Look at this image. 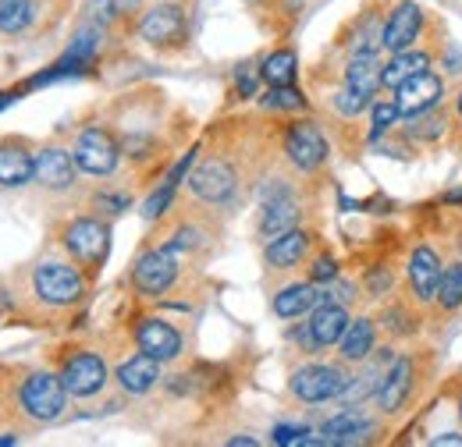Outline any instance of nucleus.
I'll return each mask as SVG.
<instances>
[{
  "label": "nucleus",
  "instance_id": "nucleus-1",
  "mask_svg": "<svg viewBox=\"0 0 462 447\" xmlns=\"http://www.w3.org/2000/svg\"><path fill=\"white\" fill-rule=\"evenodd\" d=\"M64 394H68L64 380L51 377V373H32L25 380V388H22V405H25V412L32 419L51 423V419H58L60 408H64Z\"/></svg>",
  "mask_w": 462,
  "mask_h": 447
},
{
  "label": "nucleus",
  "instance_id": "nucleus-2",
  "mask_svg": "<svg viewBox=\"0 0 462 447\" xmlns=\"http://www.w3.org/2000/svg\"><path fill=\"white\" fill-rule=\"evenodd\" d=\"M174 278H178V260H174L171 245L146 252V256L135 263V270H132V280H135V287H139L143 295H161V291H168Z\"/></svg>",
  "mask_w": 462,
  "mask_h": 447
},
{
  "label": "nucleus",
  "instance_id": "nucleus-3",
  "mask_svg": "<svg viewBox=\"0 0 462 447\" xmlns=\"http://www.w3.org/2000/svg\"><path fill=\"white\" fill-rule=\"evenodd\" d=\"M346 391V377L335 366H302L291 377V394L302 401H331Z\"/></svg>",
  "mask_w": 462,
  "mask_h": 447
},
{
  "label": "nucleus",
  "instance_id": "nucleus-4",
  "mask_svg": "<svg viewBox=\"0 0 462 447\" xmlns=\"http://www.w3.org/2000/svg\"><path fill=\"white\" fill-rule=\"evenodd\" d=\"M75 164L86 174H111L117 164V142L104 128H89L75 142Z\"/></svg>",
  "mask_w": 462,
  "mask_h": 447
},
{
  "label": "nucleus",
  "instance_id": "nucleus-5",
  "mask_svg": "<svg viewBox=\"0 0 462 447\" xmlns=\"http://www.w3.org/2000/svg\"><path fill=\"white\" fill-rule=\"evenodd\" d=\"M32 284H36V295L43 302H51V306H68V302H75L82 295V278L64 263H43L36 270Z\"/></svg>",
  "mask_w": 462,
  "mask_h": 447
},
{
  "label": "nucleus",
  "instance_id": "nucleus-6",
  "mask_svg": "<svg viewBox=\"0 0 462 447\" xmlns=\"http://www.w3.org/2000/svg\"><path fill=\"white\" fill-rule=\"evenodd\" d=\"M438 100H441V78L434 71H416L395 89V104L405 117H416V114L438 107Z\"/></svg>",
  "mask_w": 462,
  "mask_h": 447
},
{
  "label": "nucleus",
  "instance_id": "nucleus-7",
  "mask_svg": "<svg viewBox=\"0 0 462 447\" xmlns=\"http://www.w3.org/2000/svg\"><path fill=\"white\" fill-rule=\"evenodd\" d=\"M60 380H64L68 394H75V397H89V394H97L104 384H107V366H104V359H100V355L82 351V355L68 359V366H64Z\"/></svg>",
  "mask_w": 462,
  "mask_h": 447
},
{
  "label": "nucleus",
  "instance_id": "nucleus-8",
  "mask_svg": "<svg viewBox=\"0 0 462 447\" xmlns=\"http://www.w3.org/2000/svg\"><path fill=\"white\" fill-rule=\"evenodd\" d=\"M64 245H68V252H71L75 260H82V263H100V260L107 256L111 238H107V227H104V224L75 221L68 227V234H64Z\"/></svg>",
  "mask_w": 462,
  "mask_h": 447
},
{
  "label": "nucleus",
  "instance_id": "nucleus-9",
  "mask_svg": "<svg viewBox=\"0 0 462 447\" xmlns=\"http://www.w3.org/2000/svg\"><path fill=\"white\" fill-rule=\"evenodd\" d=\"M285 153H289V160L295 168L313 170L324 164L328 142H324V135L313 124H291L289 135H285Z\"/></svg>",
  "mask_w": 462,
  "mask_h": 447
},
{
  "label": "nucleus",
  "instance_id": "nucleus-10",
  "mask_svg": "<svg viewBox=\"0 0 462 447\" xmlns=\"http://www.w3.org/2000/svg\"><path fill=\"white\" fill-rule=\"evenodd\" d=\"M420 29H423V11L416 7V4H399L395 11H392V18H388V25H384V50H392V54H402L409 50L416 40H420Z\"/></svg>",
  "mask_w": 462,
  "mask_h": 447
},
{
  "label": "nucleus",
  "instance_id": "nucleus-11",
  "mask_svg": "<svg viewBox=\"0 0 462 447\" xmlns=\"http://www.w3.org/2000/svg\"><path fill=\"white\" fill-rule=\"evenodd\" d=\"M192 192L207 203H225L231 192H235V170L225 160H207L203 168H196V174L189 178Z\"/></svg>",
  "mask_w": 462,
  "mask_h": 447
},
{
  "label": "nucleus",
  "instance_id": "nucleus-12",
  "mask_svg": "<svg viewBox=\"0 0 462 447\" xmlns=\"http://www.w3.org/2000/svg\"><path fill=\"white\" fill-rule=\"evenodd\" d=\"M441 263H438V256H434V249H416L412 256H409V284H412V291H416V298L420 302H430V298H438V287H441Z\"/></svg>",
  "mask_w": 462,
  "mask_h": 447
},
{
  "label": "nucleus",
  "instance_id": "nucleus-13",
  "mask_svg": "<svg viewBox=\"0 0 462 447\" xmlns=\"http://www.w3.org/2000/svg\"><path fill=\"white\" fill-rule=\"evenodd\" d=\"M135 341L157 362H168V359H174L181 351V334L174 331L171 324H164V320H143L139 331H135Z\"/></svg>",
  "mask_w": 462,
  "mask_h": 447
},
{
  "label": "nucleus",
  "instance_id": "nucleus-14",
  "mask_svg": "<svg viewBox=\"0 0 462 447\" xmlns=\"http://www.w3.org/2000/svg\"><path fill=\"white\" fill-rule=\"evenodd\" d=\"M348 327V316L342 306L335 302H320L313 306V320H310V334L317 341V348H328V344H338Z\"/></svg>",
  "mask_w": 462,
  "mask_h": 447
},
{
  "label": "nucleus",
  "instance_id": "nucleus-15",
  "mask_svg": "<svg viewBox=\"0 0 462 447\" xmlns=\"http://www.w3.org/2000/svg\"><path fill=\"white\" fill-rule=\"evenodd\" d=\"M75 153H64V150H43L36 157V181L47 185V188H68L75 181Z\"/></svg>",
  "mask_w": 462,
  "mask_h": 447
},
{
  "label": "nucleus",
  "instance_id": "nucleus-16",
  "mask_svg": "<svg viewBox=\"0 0 462 447\" xmlns=\"http://www.w3.org/2000/svg\"><path fill=\"white\" fill-rule=\"evenodd\" d=\"M157 380H161L157 359L146 355V351L135 355V359H128V362H121V369H117V384H121L128 394H146Z\"/></svg>",
  "mask_w": 462,
  "mask_h": 447
},
{
  "label": "nucleus",
  "instance_id": "nucleus-17",
  "mask_svg": "<svg viewBox=\"0 0 462 447\" xmlns=\"http://www.w3.org/2000/svg\"><path fill=\"white\" fill-rule=\"evenodd\" d=\"M181 11L178 7H171V4H164V7H153L146 18H143V40L146 43H171V40H178L181 36Z\"/></svg>",
  "mask_w": 462,
  "mask_h": 447
},
{
  "label": "nucleus",
  "instance_id": "nucleus-18",
  "mask_svg": "<svg viewBox=\"0 0 462 447\" xmlns=\"http://www.w3.org/2000/svg\"><path fill=\"white\" fill-rule=\"evenodd\" d=\"M409 388H412V362H409V359H399V362L384 373V380H381V388H377L381 408H384V412H395L405 401Z\"/></svg>",
  "mask_w": 462,
  "mask_h": 447
},
{
  "label": "nucleus",
  "instance_id": "nucleus-19",
  "mask_svg": "<svg viewBox=\"0 0 462 447\" xmlns=\"http://www.w3.org/2000/svg\"><path fill=\"white\" fill-rule=\"evenodd\" d=\"M346 82L352 86V89L374 96V93L384 86V64H381L374 54H356L346 68Z\"/></svg>",
  "mask_w": 462,
  "mask_h": 447
},
{
  "label": "nucleus",
  "instance_id": "nucleus-20",
  "mask_svg": "<svg viewBox=\"0 0 462 447\" xmlns=\"http://www.w3.org/2000/svg\"><path fill=\"white\" fill-rule=\"evenodd\" d=\"M295 217H299L295 199H291L285 188H278V192L267 196V203H263V234H271V238L285 234L291 224H295Z\"/></svg>",
  "mask_w": 462,
  "mask_h": 447
},
{
  "label": "nucleus",
  "instance_id": "nucleus-21",
  "mask_svg": "<svg viewBox=\"0 0 462 447\" xmlns=\"http://www.w3.org/2000/svg\"><path fill=\"white\" fill-rule=\"evenodd\" d=\"M317 302H320V291H317L313 284H291V287L274 295V313H278L282 320H291V316L310 313Z\"/></svg>",
  "mask_w": 462,
  "mask_h": 447
},
{
  "label": "nucleus",
  "instance_id": "nucleus-22",
  "mask_svg": "<svg viewBox=\"0 0 462 447\" xmlns=\"http://www.w3.org/2000/svg\"><path fill=\"white\" fill-rule=\"evenodd\" d=\"M36 178V160L22 146H0V185H25Z\"/></svg>",
  "mask_w": 462,
  "mask_h": 447
},
{
  "label": "nucleus",
  "instance_id": "nucleus-23",
  "mask_svg": "<svg viewBox=\"0 0 462 447\" xmlns=\"http://www.w3.org/2000/svg\"><path fill=\"white\" fill-rule=\"evenodd\" d=\"M302 252H306V234L289 227L285 234H278V238L267 245V263L278 267V270H289V267H295V263L302 260Z\"/></svg>",
  "mask_w": 462,
  "mask_h": 447
},
{
  "label": "nucleus",
  "instance_id": "nucleus-24",
  "mask_svg": "<svg viewBox=\"0 0 462 447\" xmlns=\"http://www.w3.org/2000/svg\"><path fill=\"white\" fill-rule=\"evenodd\" d=\"M370 430V423L359 415V412H342V415H335V419H328L324 423V441L328 444H352V441H359V433H366Z\"/></svg>",
  "mask_w": 462,
  "mask_h": 447
},
{
  "label": "nucleus",
  "instance_id": "nucleus-25",
  "mask_svg": "<svg viewBox=\"0 0 462 447\" xmlns=\"http://www.w3.org/2000/svg\"><path fill=\"white\" fill-rule=\"evenodd\" d=\"M338 344H342V355H346L348 362H363V359L374 351V324H370V320L348 324Z\"/></svg>",
  "mask_w": 462,
  "mask_h": 447
},
{
  "label": "nucleus",
  "instance_id": "nucleus-26",
  "mask_svg": "<svg viewBox=\"0 0 462 447\" xmlns=\"http://www.w3.org/2000/svg\"><path fill=\"white\" fill-rule=\"evenodd\" d=\"M427 64H430V57L427 54H412V50L395 54L392 57V64H384V86H388V89H399L409 75L427 71Z\"/></svg>",
  "mask_w": 462,
  "mask_h": 447
},
{
  "label": "nucleus",
  "instance_id": "nucleus-27",
  "mask_svg": "<svg viewBox=\"0 0 462 447\" xmlns=\"http://www.w3.org/2000/svg\"><path fill=\"white\" fill-rule=\"evenodd\" d=\"M260 75L267 78V86H291L295 82V54L291 50H278L263 60Z\"/></svg>",
  "mask_w": 462,
  "mask_h": 447
},
{
  "label": "nucleus",
  "instance_id": "nucleus-28",
  "mask_svg": "<svg viewBox=\"0 0 462 447\" xmlns=\"http://www.w3.org/2000/svg\"><path fill=\"white\" fill-rule=\"evenodd\" d=\"M32 22L29 0H0V32H22Z\"/></svg>",
  "mask_w": 462,
  "mask_h": 447
},
{
  "label": "nucleus",
  "instance_id": "nucleus-29",
  "mask_svg": "<svg viewBox=\"0 0 462 447\" xmlns=\"http://www.w3.org/2000/svg\"><path fill=\"white\" fill-rule=\"evenodd\" d=\"M438 302H441L445 309H459V306H462V263H456V267H448V270L441 274V287H438Z\"/></svg>",
  "mask_w": 462,
  "mask_h": 447
},
{
  "label": "nucleus",
  "instance_id": "nucleus-30",
  "mask_svg": "<svg viewBox=\"0 0 462 447\" xmlns=\"http://www.w3.org/2000/svg\"><path fill=\"white\" fill-rule=\"evenodd\" d=\"M381 380H384V373H381V366H370L363 377H356L352 384H346V391L342 397L346 401H363V397H370V394L381 388Z\"/></svg>",
  "mask_w": 462,
  "mask_h": 447
},
{
  "label": "nucleus",
  "instance_id": "nucleus-31",
  "mask_svg": "<svg viewBox=\"0 0 462 447\" xmlns=\"http://www.w3.org/2000/svg\"><path fill=\"white\" fill-rule=\"evenodd\" d=\"M263 107H271V111H299V107H306V100L291 86H271V93L263 96Z\"/></svg>",
  "mask_w": 462,
  "mask_h": 447
},
{
  "label": "nucleus",
  "instance_id": "nucleus-32",
  "mask_svg": "<svg viewBox=\"0 0 462 447\" xmlns=\"http://www.w3.org/2000/svg\"><path fill=\"white\" fill-rule=\"evenodd\" d=\"M441 132H445V114L441 111L430 107V111L412 117V135H416V139H438Z\"/></svg>",
  "mask_w": 462,
  "mask_h": 447
},
{
  "label": "nucleus",
  "instance_id": "nucleus-33",
  "mask_svg": "<svg viewBox=\"0 0 462 447\" xmlns=\"http://www.w3.org/2000/svg\"><path fill=\"white\" fill-rule=\"evenodd\" d=\"M370 104H374V100H370V93H359V89H352V86H346V89L335 96V107H338V114H346V117L363 114Z\"/></svg>",
  "mask_w": 462,
  "mask_h": 447
},
{
  "label": "nucleus",
  "instance_id": "nucleus-34",
  "mask_svg": "<svg viewBox=\"0 0 462 447\" xmlns=\"http://www.w3.org/2000/svg\"><path fill=\"white\" fill-rule=\"evenodd\" d=\"M399 104L395 100H381V104H374V128H370V135L377 139V135H384L392 124H395V117H399Z\"/></svg>",
  "mask_w": 462,
  "mask_h": 447
},
{
  "label": "nucleus",
  "instance_id": "nucleus-35",
  "mask_svg": "<svg viewBox=\"0 0 462 447\" xmlns=\"http://www.w3.org/2000/svg\"><path fill=\"white\" fill-rule=\"evenodd\" d=\"M171 196H174V185H168V181H164V185H161V188H157V192H153V196L146 199V206H143V214H146V217H161V214L168 210V203H171Z\"/></svg>",
  "mask_w": 462,
  "mask_h": 447
},
{
  "label": "nucleus",
  "instance_id": "nucleus-36",
  "mask_svg": "<svg viewBox=\"0 0 462 447\" xmlns=\"http://www.w3.org/2000/svg\"><path fill=\"white\" fill-rule=\"evenodd\" d=\"M235 82H238V93H242V96H253V93H256V82H260V71H256L253 64H242V68L235 71Z\"/></svg>",
  "mask_w": 462,
  "mask_h": 447
},
{
  "label": "nucleus",
  "instance_id": "nucleus-37",
  "mask_svg": "<svg viewBox=\"0 0 462 447\" xmlns=\"http://www.w3.org/2000/svg\"><path fill=\"white\" fill-rule=\"evenodd\" d=\"M192 160H196V150H192V153H185V157H181V160L174 164V170L168 174V185H174V188H178V181H181V178L189 174V168H192Z\"/></svg>",
  "mask_w": 462,
  "mask_h": 447
},
{
  "label": "nucleus",
  "instance_id": "nucleus-38",
  "mask_svg": "<svg viewBox=\"0 0 462 447\" xmlns=\"http://www.w3.org/2000/svg\"><path fill=\"white\" fill-rule=\"evenodd\" d=\"M335 278H338L335 260H317V263H313V280H335Z\"/></svg>",
  "mask_w": 462,
  "mask_h": 447
},
{
  "label": "nucleus",
  "instance_id": "nucleus-39",
  "mask_svg": "<svg viewBox=\"0 0 462 447\" xmlns=\"http://www.w3.org/2000/svg\"><path fill=\"white\" fill-rule=\"evenodd\" d=\"M370 287H374V291H384V287H392V274H374V278H370Z\"/></svg>",
  "mask_w": 462,
  "mask_h": 447
},
{
  "label": "nucleus",
  "instance_id": "nucleus-40",
  "mask_svg": "<svg viewBox=\"0 0 462 447\" xmlns=\"http://www.w3.org/2000/svg\"><path fill=\"white\" fill-rule=\"evenodd\" d=\"M434 444H448V447H462V437L459 433H441V437H434Z\"/></svg>",
  "mask_w": 462,
  "mask_h": 447
},
{
  "label": "nucleus",
  "instance_id": "nucleus-41",
  "mask_svg": "<svg viewBox=\"0 0 462 447\" xmlns=\"http://www.w3.org/2000/svg\"><path fill=\"white\" fill-rule=\"evenodd\" d=\"M14 444V437H7V433H4V437H0V447H11Z\"/></svg>",
  "mask_w": 462,
  "mask_h": 447
},
{
  "label": "nucleus",
  "instance_id": "nucleus-42",
  "mask_svg": "<svg viewBox=\"0 0 462 447\" xmlns=\"http://www.w3.org/2000/svg\"><path fill=\"white\" fill-rule=\"evenodd\" d=\"M7 104H11V96H7V93H0V111H4Z\"/></svg>",
  "mask_w": 462,
  "mask_h": 447
},
{
  "label": "nucleus",
  "instance_id": "nucleus-43",
  "mask_svg": "<svg viewBox=\"0 0 462 447\" xmlns=\"http://www.w3.org/2000/svg\"><path fill=\"white\" fill-rule=\"evenodd\" d=\"M448 203H462V192H452V196H448Z\"/></svg>",
  "mask_w": 462,
  "mask_h": 447
},
{
  "label": "nucleus",
  "instance_id": "nucleus-44",
  "mask_svg": "<svg viewBox=\"0 0 462 447\" xmlns=\"http://www.w3.org/2000/svg\"><path fill=\"white\" fill-rule=\"evenodd\" d=\"M459 114H462V96H459Z\"/></svg>",
  "mask_w": 462,
  "mask_h": 447
}]
</instances>
